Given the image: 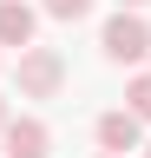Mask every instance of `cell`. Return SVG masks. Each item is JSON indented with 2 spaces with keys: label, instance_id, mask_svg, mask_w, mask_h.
Segmentation results:
<instances>
[{
  "label": "cell",
  "instance_id": "cell-7",
  "mask_svg": "<svg viewBox=\"0 0 151 158\" xmlns=\"http://www.w3.org/2000/svg\"><path fill=\"white\" fill-rule=\"evenodd\" d=\"M40 13H46V20H66V27H79V20L92 13V0H40Z\"/></svg>",
  "mask_w": 151,
  "mask_h": 158
},
{
  "label": "cell",
  "instance_id": "cell-5",
  "mask_svg": "<svg viewBox=\"0 0 151 158\" xmlns=\"http://www.w3.org/2000/svg\"><path fill=\"white\" fill-rule=\"evenodd\" d=\"M33 33H40V7H26V0H0V46L20 53V46H33Z\"/></svg>",
  "mask_w": 151,
  "mask_h": 158
},
{
  "label": "cell",
  "instance_id": "cell-8",
  "mask_svg": "<svg viewBox=\"0 0 151 158\" xmlns=\"http://www.w3.org/2000/svg\"><path fill=\"white\" fill-rule=\"evenodd\" d=\"M7 118H13V112H7V92H0V125H7Z\"/></svg>",
  "mask_w": 151,
  "mask_h": 158
},
{
  "label": "cell",
  "instance_id": "cell-9",
  "mask_svg": "<svg viewBox=\"0 0 151 158\" xmlns=\"http://www.w3.org/2000/svg\"><path fill=\"white\" fill-rule=\"evenodd\" d=\"M99 158H131V152H99Z\"/></svg>",
  "mask_w": 151,
  "mask_h": 158
},
{
  "label": "cell",
  "instance_id": "cell-12",
  "mask_svg": "<svg viewBox=\"0 0 151 158\" xmlns=\"http://www.w3.org/2000/svg\"><path fill=\"white\" fill-rule=\"evenodd\" d=\"M145 158H151V138H145Z\"/></svg>",
  "mask_w": 151,
  "mask_h": 158
},
{
  "label": "cell",
  "instance_id": "cell-1",
  "mask_svg": "<svg viewBox=\"0 0 151 158\" xmlns=\"http://www.w3.org/2000/svg\"><path fill=\"white\" fill-rule=\"evenodd\" d=\"M13 86H20V99H59L66 86V53L59 46H20L13 53Z\"/></svg>",
  "mask_w": 151,
  "mask_h": 158
},
{
  "label": "cell",
  "instance_id": "cell-10",
  "mask_svg": "<svg viewBox=\"0 0 151 158\" xmlns=\"http://www.w3.org/2000/svg\"><path fill=\"white\" fill-rule=\"evenodd\" d=\"M118 7H145V0H118Z\"/></svg>",
  "mask_w": 151,
  "mask_h": 158
},
{
  "label": "cell",
  "instance_id": "cell-3",
  "mask_svg": "<svg viewBox=\"0 0 151 158\" xmlns=\"http://www.w3.org/2000/svg\"><path fill=\"white\" fill-rule=\"evenodd\" d=\"M0 145H7V158H53V125L33 118V112H20V118L0 125Z\"/></svg>",
  "mask_w": 151,
  "mask_h": 158
},
{
  "label": "cell",
  "instance_id": "cell-6",
  "mask_svg": "<svg viewBox=\"0 0 151 158\" xmlns=\"http://www.w3.org/2000/svg\"><path fill=\"white\" fill-rule=\"evenodd\" d=\"M125 106L151 125V73H131V79H125Z\"/></svg>",
  "mask_w": 151,
  "mask_h": 158
},
{
  "label": "cell",
  "instance_id": "cell-4",
  "mask_svg": "<svg viewBox=\"0 0 151 158\" xmlns=\"http://www.w3.org/2000/svg\"><path fill=\"white\" fill-rule=\"evenodd\" d=\"M92 138H99V152H145V118L131 106H112V112H99Z\"/></svg>",
  "mask_w": 151,
  "mask_h": 158
},
{
  "label": "cell",
  "instance_id": "cell-2",
  "mask_svg": "<svg viewBox=\"0 0 151 158\" xmlns=\"http://www.w3.org/2000/svg\"><path fill=\"white\" fill-rule=\"evenodd\" d=\"M99 46H105L112 66H138V59H151V27H145V13H138V7H118V13L99 27Z\"/></svg>",
  "mask_w": 151,
  "mask_h": 158
},
{
  "label": "cell",
  "instance_id": "cell-11",
  "mask_svg": "<svg viewBox=\"0 0 151 158\" xmlns=\"http://www.w3.org/2000/svg\"><path fill=\"white\" fill-rule=\"evenodd\" d=\"M0 66H7V46H0Z\"/></svg>",
  "mask_w": 151,
  "mask_h": 158
}]
</instances>
